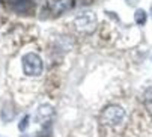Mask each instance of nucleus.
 <instances>
[{"label": "nucleus", "mask_w": 152, "mask_h": 137, "mask_svg": "<svg viewBox=\"0 0 152 137\" xmlns=\"http://www.w3.org/2000/svg\"><path fill=\"white\" fill-rule=\"evenodd\" d=\"M96 23H98V20L94 12H84L74 20V27L81 33L89 35L96 29Z\"/></svg>", "instance_id": "3"}, {"label": "nucleus", "mask_w": 152, "mask_h": 137, "mask_svg": "<svg viewBox=\"0 0 152 137\" xmlns=\"http://www.w3.org/2000/svg\"><path fill=\"white\" fill-rule=\"evenodd\" d=\"M145 101L146 103H152V86L145 90Z\"/></svg>", "instance_id": "9"}, {"label": "nucleus", "mask_w": 152, "mask_h": 137, "mask_svg": "<svg viewBox=\"0 0 152 137\" xmlns=\"http://www.w3.org/2000/svg\"><path fill=\"white\" fill-rule=\"evenodd\" d=\"M124 122H125V110L118 104H110L104 107L99 115L101 127H105L108 130H118Z\"/></svg>", "instance_id": "1"}, {"label": "nucleus", "mask_w": 152, "mask_h": 137, "mask_svg": "<svg viewBox=\"0 0 152 137\" xmlns=\"http://www.w3.org/2000/svg\"><path fill=\"white\" fill-rule=\"evenodd\" d=\"M29 119H30V118L26 115L23 119L20 121V124H18V128H20V131H26V130H27V127H29Z\"/></svg>", "instance_id": "8"}, {"label": "nucleus", "mask_w": 152, "mask_h": 137, "mask_svg": "<svg viewBox=\"0 0 152 137\" xmlns=\"http://www.w3.org/2000/svg\"><path fill=\"white\" fill-rule=\"evenodd\" d=\"M44 71L42 59L36 53H27L23 57V73L27 77H39Z\"/></svg>", "instance_id": "2"}, {"label": "nucleus", "mask_w": 152, "mask_h": 137, "mask_svg": "<svg viewBox=\"0 0 152 137\" xmlns=\"http://www.w3.org/2000/svg\"><path fill=\"white\" fill-rule=\"evenodd\" d=\"M36 115H38V119L42 121V122H48V119L53 116V108L48 105V104H44V105H41L36 111Z\"/></svg>", "instance_id": "6"}, {"label": "nucleus", "mask_w": 152, "mask_h": 137, "mask_svg": "<svg viewBox=\"0 0 152 137\" xmlns=\"http://www.w3.org/2000/svg\"><path fill=\"white\" fill-rule=\"evenodd\" d=\"M9 9L18 15H30L35 11L33 0H8Z\"/></svg>", "instance_id": "4"}, {"label": "nucleus", "mask_w": 152, "mask_h": 137, "mask_svg": "<svg viewBox=\"0 0 152 137\" xmlns=\"http://www.w3.org/2000/svg\"><path fill=\"white\" fill-rule=\"evenodd\" d=\"M148 20V14L143 11V9H137L136 14H134V21L137 26H145V23Z\"/></svg>", "instance_id": "7"}, {"label": "nucleus", "mask_w": 152, "mask_h": 137, "mask_svg": "<svg viewBox=\"0 0 152 137\" xmlns=\"http://www.w3.org/2000/svg\"><path fill=\"white\" fill-rule=\"evenodd\" d=\"M74 0H48V9L51 14L59 15L63 12H68L74 8Z\"/></svg>", "instance_id": "5"}, {"label": "nucleus", "mask_w": 152, "mask_h": 137, "mask_svg": "<svg viewBox=\"0 0 152 137\" xmlns=\"http://www.w3.org/2000/svg\"><path fill=\"white\" fill-rule=\"evenodd\" d=\"M0 137H3V136H0Z\"/></svg>", "instance_id": "10"}]
</instances>
